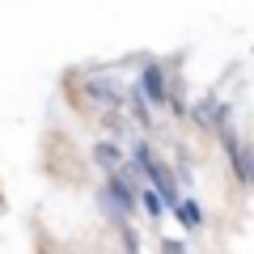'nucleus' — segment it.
Segmentation results:
<instances>
[{"instance_id": "20e7f679", "label": "nucleus", "mask_w": 254, "mask_h": 254, "mask_svg": "<svg viewBox=\"0 0 254 254\" xmlns=\"http://www.w3.org/2000/svg\"><path fill=\"white\" fill-rule=\"evenodd\" d=\"M85 89H89L98 102H106V106H123V89H119L115 81H106V76H89Z\"/></svg>"}, {"instance_id": "423d86ee", "label": "nucleus", "mask_w": 254, "mask_h": 254, "mask_svg": "<svg viewBox=\"0 0 254 254\" xmlns=\"http://www.w3.org/2000/svg\"><path fill=\"white\" fill-rule=\"evenodd\" d=\"M225 115H229V106L216 110V98H203L199 106H195V119H199L203 127H220V123H225Z\"/></svg>"}, {"instance_id": "39448f33", "label": "nucleus", "mask_w": 254, "mask_h": 254, "mask_svg": "<svg viewBox=\"0 0 254 254\" xmlns=\"http://www.w3.org/2000/svg\"><path fill=\"white\" fill-rule=\"evenodd\" d=\"M93 161H98L102 170H115V165H123V148H119L115 140H98V144H93Z\"/></svg>"}, {"instance_id": "9d476101", "label": "nucleus", "mask_w": 254, "mask_h": 254, "mask_svg": "<svg viewBox=\"0 0 254 254\" xmlns=\"http://www.w3.org/2000/svg\"><path fill=\"white\" fill-rule=\"evenodd\" d=\"M161 254H187V246L174 242V237H161Z\"/></svg>"}, {"instance_id": "f257e3e1", "label": "nucleus", "mask_w": 254, "mask_h": 254, "mask_svg": "<svg viewBox=\"0 0 254 254\" xmlns=\"http://www.w3.org/2000/svg\"><path fill=\"white\" fill-rule=\"evenodd\" d=\"M140 98H144V106H161V102H170V93H165V72H161V64H144V76H140Z\"/></svg>"}, {"instance_id": "1a4fd4ad", "label": "nucleus", "mask_w": 254, "mask_h": 254, "mask_svg": "<svg viewBox=\"0 0 254 254\" xmlns=\"http://www.w3.org/2000/svg\"><path fill=\"white\" fill-rule=\"evenodd\" d=\"M140 208H144V212H148V216H153V220H157V216H161V212H165V203H161V199H157L153 190H144V195H140Z\"/></svg>"}, {"instance_id": "f03ea898", "label": "nucleus", "mask_w": 254, "mask_h": 254, "mask_svg": "<svg viewBox=\"0 0 254 254\" xmlns=\"http://www.w3.org/2000/svg\"><path fill=\"white\" fill-rule=\"evenodd\" d=\"M220 140H225L229 157H233V174H237V182H250V153H246V144L233 136V127H220Z\"/></svg>"}, {"instance_id": "7ed1b4c3", "label": "nucleus", "mask_w": 254, "mask_h": 254, "mask_svg": "<svg viewBox=\"0 0 254 254\" xmlns=\"http://www.w3.org/2000/svg\"><path fill=\"white\" fill-rule=\"evenodd\" d=\"M106 199L115 203V208L123 212V216H127V212H136V190H131V182H123V178H119V174L106 182Z\"/></svg>"}, {"instance_id": "6e6552de", "label": "nucleus", "mask_w": 254, "mask_h": 254, "mask_svg": "<svg viewBox=\"0 0 254 254\" xmlns=\"http://www.w3.org/2000/svg\"><path fill=\"white\" fill-rule=\"evenodd\" d=\"M131 157H136V170H140V174H148V170H153V165H157L153 148H148L144 140H136V144H131Z\"/></svg>"}, {"instance_id": "0eeeda50", "label": "nucleus", "mask_w": 254, "mask_h": 254, "mask_svg": "<svg viewBox=\"0 0 254 254\" xmlns=\"http://www.w3.org/2000/svg\"><path fill=\"white\" fill-rule=\"evenodd\" d=\"M174 216H178L187 229H195L203 220V212H199V203H195V199H178V203H174Z\"/></svg>"}]
</instances>
